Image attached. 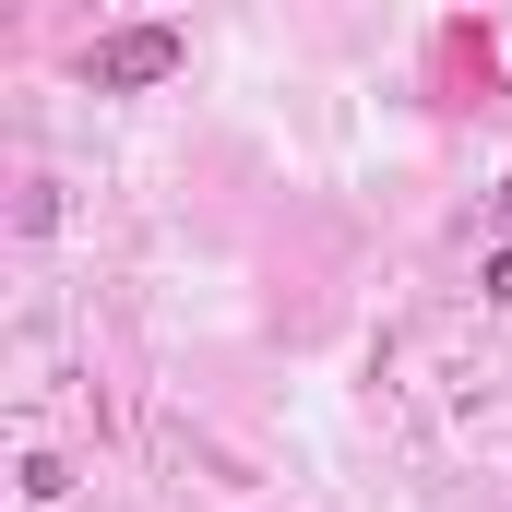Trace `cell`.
<instances>
[{"mask_svg": "<svg viewBox=\"0 0 512 512\" xmlns=\"http://www.w3.org/2000/svg\"><path fill=\"white\" fill-rule=\"evenodd\" d=\"M167 72H191V36H179V24H120V36L84 48V84H96V96H143V84H167Z\"/></svg>", "mask_w": 512, "mask_h": 512, "instance_id": "obj_1", "label": "cell"}, {"mask_svg": "<svg viewBox=\"0 0 512 512\" xmlns=\"http://www.w3.org/2000/svg\"><path fill=\"white\" fill-rule=\"evenodd\" d=\"M477 286H489V298H501V310H512V239H501V251H489V274H477Z\"/></svg>", "mask_w": 512, "mask_h": 512, "instance_id": "obj_2", "label": "cell"}, {"mask_svg": "<svg viewBox=\"0 0 512 512\" xmlns=\"http://www.w3.org/2000/svg\"><path fill=\"white\" fill-rule=\"evenodd\" d=\"M501 215H512V179H501Z\"/></svg>", "mask_w": 512, "mask_h": 512, "instance_id": "obj_3", "label": "cell"}]
</instances>
